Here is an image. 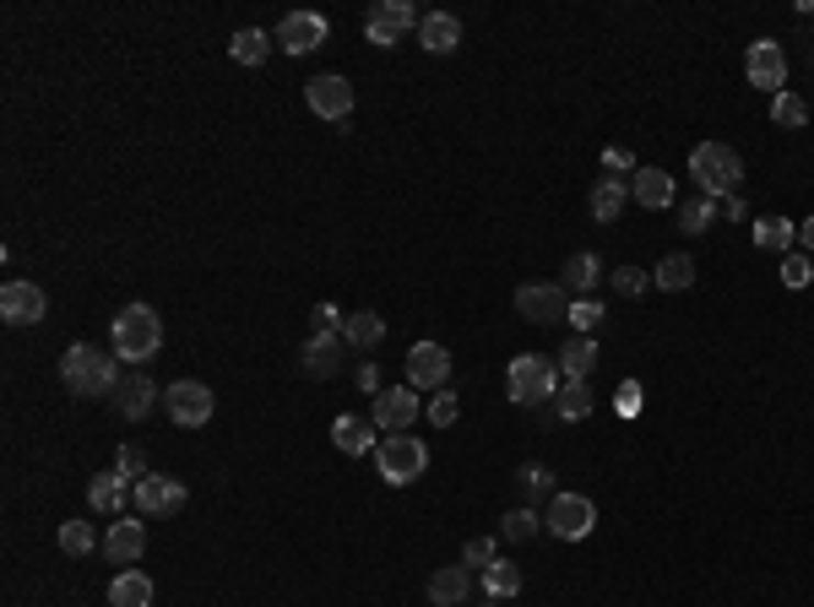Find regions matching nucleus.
<instances>
[{
	"instance_id": "1",
	"label": "nucleus",
	"mask_w": 814,
	"mask_h": 607,
	"mask_svg": "<svg viewBox=\"0 0 814 607\" xmlns=\"http://www.w3.org/2000/svg\"><path fill=\"white\" fill-rule=\"evenodd\" d=\"M60 380H66L71 396H114V385H120L125 374H120V358H114V352L71 342L60 352Z\"/></svg>"
},
{
	"instance_id": "2",
	"label": "nucleus",
	"mask_w": 814,
	"mask_h": 607,
	"mask_svg": "<svg viewBox=\"0 0 814 607\" xmlns=\"http://www.w3.org/2000/svg\"><path fill=\"white\" fill-rule=\"evenodd\" d=\"M109 342H114V358L120 363H147L158 347H164V321L153 304H125L109 326Z\"/></svg>"
},
{
	"instance_id": "3",
	"label": "nucleus",
	"mask_w": 814,
	"mask_h": 607,
	"mask_svg": "<svg viewBox=\"0 0 814 607\" xmlns=\"http://www.w3.org/2000/svg\"><path fill=\"white\" fill-rule=\"evenodd\" d=\"M565 385V374H559V363L554 358H543V352H522V358H511V369H505V391H511V402L516 407H538V402H554V391Z\"/></svg>"
},
{
	"instance_id": "4",
	"label": "nucleus",
	"mask_w": 814,
	"mask_h": 607,
	"mask_svg": "<svg viewBox=\"0 0 814 607\" xmlns=\"http://www.w3.org/2000/svg\"><path fill=\"white\" fill-rule=\"evenodd\" d=\"M375 467H380V483L408 488V483H419L430 472V445L419 434H386L375 445Z\"/></svg>"
},
{
	"instance_id": "5",
	"label": "nucleus",
	"mask_w": 814,
	"mask_h": 607,
	"mask_svg": "<svg viewBox=\"0 0 814 607\" xmlns=\"http://www.w3.org/2000/svg\"><path fill=\"white\" fill-rule=\"evenodd\" d=\"M690 173H695V184H701V195H712V201H727V195H738V179H744V158L727 147V142H701L695 153H690Z\"/></svg>"
},
{
	"instance_id": "6",
	"label": "nucleus",
	"mask_w": 814,
	"mask_h": 607,
	"mask_svg": "<svg viewBox=\"0 0 814 607\" xmlns=\"http://www.w3.org/2000/svg\"><path fill=\"white\" fill-rule=\"evenodd\" d=\"M592 526H598V505L587 494H554L543 510V531H554L559 542H581L592 537Z\"/></svg>"
},
{
	"instance_id": "7",
	"label": "nucleus",
	"mask_w": 814,
	"mask_h": 607,
	"mask_svg": "<svg viewBox=\"0 0 814 607\" xmlns=\"http://www.w3.org/2000/svg\"><path fill=\"white\" fill-rule=\"evenodd\" d=\"M164 413H169V424H180V429H207V418L218 413V396H212L201 380H175V385L164 391Z\"/></svg>"
},
{
	"instance_id": "8",
	"label": "nucleus",
	"mask_w": 814,
	"mask_h": 607,
	"mask_svg": "<svg viewBox=\"0 0 814 607\" xmlns=\"http://www.w3.org/2000/svg\"><path fill=\"white\" fill-rule=\"evenodd\" d=\"M419 11L408 5V0H375L369 5V16H364V38L375 44V49H391L402 33H419Z\"/></svg>"
},
{
	"instance_id": "9",
	"label": "nucleus",
	"mask_w": 814,
	"mask_h": 607,
	"mask_svg": "<svg viewBox=\"0 0 814 607\" xmlns=\"http://www.w3.org/2000/svg\"><path fill=\"white\" fill-rule=\"evenodd\" d=\"M516 315L533 326H559L570 321V293L559 282H522L516 288Z\"/></svg>"
},
{
	"instance_id": "10",
	"label": "nucleus",
	"mask_w": 814,
	"mask_h": 607,
	"mask_svg": "<svg viewBox=\"0 0 814 607\" xmlns=\"http://www.w3.org/2000/svg\"><path fill=\"white\" fill-rule=\"evenodd\" d=\"M304 103L321 114V120H332L337 131H348V120H354V82L348 77H310L304 82Z\"/></svg>"
},
{
	"instance_id": "11",
	"label": "nucleus",
	"mask_w": 814,
	"mask_h": 607,
	"mask_svg": "<svg viewBox=\"0 0 814 607\" xmlns=\"http://www.w3.org/2000/svg\"><path fill=\"white\" fill-rule=\"evenodd\" d=\"M326 33H332V22H326L321 11H288V16L277 22L271 44H277L282 55H310V49L326 44Z\"/></svg>"
},
{
	"instance_id": "12",
	"label": "nucleus",
	"mask_w": 814,
	"mask_h": 607,
	"mask_svg": "<svg viewBox=\"0 0 814 607\" xmlns=\"http://www.w3.org/2000/svg\"><path fill=\"white\" fill-rule=\"evenodd\" d=\"M419 413H424V402H419V391L413 385H386L380 396H375V413H369V424L380 434H408L419 424Z\"/></svg>"
},
{
	"instance_id": "13",
	"label": "nucleus",
	"mask_w": 814,
	"mask_h": 607,
	"mask_svg": "<svg viewBox=\"0 0 814 607\" xmlns=\"http://www.w3.org/2000/svg\"><path fill=\"white\" fill-rule=\"evenodd\" d=\"M185 483L180 477H169V472H147L142 483H136V494H131V505H136V516L158 520V516H175V510H185Z\"/></svg>"
},
{
	"instance_id": "14",
	"label": "nucleus",
	"mask_w": 814,
	"mask_h": 607,
	"mask_svg": "<svg viewBox=\"0 0 814 607\" xmlns=\"http://www.w3.org/2000/svg\"><path fill=\"white\" fill-rule=\"evenodd\" d=\"M744 77L749 87H760V92H788V55H782V44H771V38H755L749 44V55H744Z\"/></svg>"
},
{
	"instance_id": "15",
	"label": "nucleus",
	"mask_w": 814,
	"mask_h": 607,
	"mask_svg": "<svg viewBox=\"0 0 814 607\" xmlns=\"http://www.w3.org/2000/svg\"><path fill=\"white\" fill-rule=\"evenodd\" d=\"M49 315V299L38 282H5L0 288V321L5 326H38Z\"/></svg>"
},
{
	"instance_id": "16",
	"label": "nucleus",
	"mask_w": 814,
	"mask_h": 607,
	"mask_svg": "<svg viewBox=\"0 0 814 607\" xmlns=\"http://www.w3.org/2000/svg\"><path fill=\"white\" fill-rule=\"evenodd\" d=\"M451 380V352L441 342H413L408 347V385L413 391H441Z\"/></svg>"
},
{
	"instance_id": "17",
	"label": "nucleus",
	"mask_w": 814,
	"mask_h": 607,
	"mask_svg": "<svg viewBox=\"0 0 814 607\" xmlns=\"http://www.w3.org/2000/svg\"><path fill=\"white\" fill-rule=\"evenodd\" d=\"M343 331H310V342L299 347V369L304 380H332L343 369Z\"/></svg>"
},
{
	"instance_id": "18",
	"label": "nucleus",
	"mask_w": 814,
	"mask_h": 607,
	"mask_svg": "<svg viewBox=\"0 0 814 607\" xmlns=\"http://www.w3.org/2000/svg\"><path fill=\"white\" fill-rule=\"evenodd\" d=\"M153 407H158V385H153L147 374H125V380L114 385V413H120V418L142 424Z\"/></svg>"
},
{
	"instance_id": "19",
	"label": "nucleus",
	"mask_w": 814,
	"mask_h": 607,
	"mask_svg": "<svg viewBox=\"0 0 814 607\" xmlns=\"http://www.w3.org/2000/svg\"><path fill=\"white\" fill-rule=\"evenodd\" d=\"M424 597H430V607H461L467 597H472V570H467V564L435 570L430 586H424Z\"/></svg>"
},
{
	"instance_id": "20",
	"label": "nucleus",
	"mask_w": 814,
	"mask_h": 607,
	"mask_svg": "<svg viewBox=\"0 0 814 607\" xmlns=\"http://www.w3.org/2000/svg\"><path fill=\"white\" fill-rule=\"evenodd\" d=\"M131 477H120V472H98V477H88V510H98V516H120L125 505H131Z\"/></svg>"
},
{
	"instance_id": "21",
	"label": "nucleus",
	"mask_w": 814,
	"mask_h": 607,
	"mask_svg": "<svg viewBox=\"0 0 814 607\" xmlns=\"http://www.w3.org/2000/svg\"><path fill=\"white\" fill-rule=\"evenodd\" d=\"M142 548H147V526L142 520H114L109 537H103V559L109 564H136Z\"/></svg>"
},
{
	"instance_id": "22",
	"label": "nucleus",
	"mask_w": 814,
	"mask_h": 607,
	"mask_svg": "<svg viewBox=\"0 0 814 607\" xmlns=\"http://www.w3.org/2000/svg\"><path fill=\"white\" fill-rule=\"evenodd\" d=\"M631 201H640V206H651V212L673 206V173H668V169H657V164L635 169V179H631Z\"/></svg>"
},
{
	"instance_id": "23",
	"label": "nucleus",
	"mask_w": 814,
	"mask_h": 607,
	"mask_svg": "<svg viewBox=\"0 0 814 607\" xmlns=\"http://www.w3.org/2000/svg\"><path fill=\"white\" fill-rule=\"evenodd\" d=\"M375 434H380V429H375L369 418H359V413H343V418L332 424V445H337L343 456H375V445H380Z\"/></svg>"
},
{
	"instance_id": "24",
	"label": "nucleus",
	"mask_w": 814,
	"mask_h": 607,
	"mask_svg": "<svg viewBox=\"0 0 814 607\" xmlns=\"http://www.w3.org/2000/svg\"><path fill=\"white\" fill-rule=\"evenodd\" d=\"M625 201H631V179H620V173H603V179L592 184V217H598V223H620Z\"/></svg>"
},
{
	"instance_id": "25",
	"label": "nucleus",
	"mask_w": 814,
	"mask_h": 607,
	"mask_svg": "<svg viewBox=\"0 0 814 607\" xmlns=\"http://www.w3.org/2000/svg\"><path fill=\"white\" fill-rule=\"evenodd\" d=\"M419 44H424L430 55H451L456 44H461V22H456L451 11H430V16L419 22Z\"/></svg>"
},
{
	"instance_id": "26",
	"label": "nucleus",
	"mask_w": 814,
	"mask_h": 607,
	"mask_svg": "<svg viewBox=\"0 0 814 607\" xmlns=\"http://www.w3.org/2000/svg\"><path fill=\"white\" fill-rule=\"evenodd\" d=\"M109 607H153V575L147 570H120L109 581Z\"/></svg>"
},
{
	"instance_id": "27",
	"label": "nucleus",
	"mask_w": 814,
	"mask_h": 607,
	"mask_svg": "<svg viewBox=\"0 0 814 607\" xmlns=\"http://www.w3.org/2000/svg\"><path fill=\"white\" fill-rule=\"evenodd\" d=\"M598 277H603V260L592 256V250H581V256H570L565 266H559V288L565 293H598Z\"/></svg>"
},
{
	"instance_id": "28",
	"label": "nucleus",
	"mask_w": 814,
	"mask_h": 607,
	"mask_svg": "<svg viewBox=\"0 0 814 607\" xmlns=\"http://www.w3.org/2000/svg\"><path fill=\"white\" fill-rule=\"evenodd\" d=\"M592 407H598V396H592L587 380H565V385L554 391V418H565V424H581Z\"/></svg>"
},
{
	"instance_id": "29",
	"label": "nucleus",
	"mask_w": 814,
	"mask_h": 607,
	"mask_svg": "<svg viewBox=\"0 0 814 607\" xmlns=\"http://www.w3.org/2000/svg\"><path fill=\"white\" fill-rule=\"evenodd\" d=\"M793 239H799V223H793V217H755V245H760V250L788 256Z\"/></svg>"
},
{
	"instance_id": "30",
	"label": "nucleus",
	"mask_w": 814,
	"mask_h": 607,
	"mask_svg": "<svg viewBox=\"0 0 814 607\" xmlns=\"http://www.w3.org/2000/svg\"><path fill=\"white\" fill-rule=\"evenodd\" d=\"M522 592V570L511 564V559H494L489 570H483V597L489 603H511Z\"/></svg>"
},
{
	"instance_id": "31",
	"label": "nucleus",
	"mask_w": 814,
	"mask_h": 607,
	"mask_svg": "<svg viewBox=\"0 0 814 607\" xmlns=\"http://www.w3.org/2000/svg\"><path fill=\"white\" fill-rule=\"evenodd\" d=\"M592 363H598V342L592 337H570V342L559 347V374L565 380H587Z\"/></svg>"
},
{
	"instance_id": "32",
	"label": "nucleus",
	"mask_w": 814,
	"mask_h": 607,
	"mask_svg": "<svg viewBox=\"0 0 814 607\" xmlns=\"http://www.w3.org/2000/svg\"><path fill=\"white\" fill-rule=\"evenodd\" d=\"M271 49H277V44H271V33H261V27H239V33L228 38V55H234L239 66H261Z\"/></svg>"
},
{
	"instance_id": "33",
	"label": "nucleus",
	"mask_w": 814,
	"mask_h": 607,
	"mask_svg": "<svg viewBox=\"0 0 814 607\" xmlns=\"http://www.w3.org/2000/svg\"><path fill=\"white\" fill-rule=\"evenodd\" d=\"M386 337V321L375 315V310H354L348 321H343V342L348 347H380Z\"/></svg>"
},
{
	"instance_id": "34",
	"label": "nucleus",
	"mask_w": 814,
	"mask_h": 607,
	"mask_svg": "<svg viewBox=\"0 0 814 607\" xmlns=\"http://www.w3.org/2000/svg\"><path fill=\"white\" fill-rule=\"evenodd\" d=\"M651 282H657L662 293H684V288L695 282V260L690 256H662L657 260V271H651Z\"/></svg>"
},
{
	"instance_id": "35",
	"label": "nucleus",
	"mask_w": 814,
	"mask_h": 607,
	"mask_svg": "<svg viewBox=\"0 0 814 607\" xmlns=\"http://www.w3.org/2000/svg\"><path fill=\"white\" fill-rule=\"evenodd\" d=\"M771 125L804 131V125H810V103H804L799 92H777V98H771Z\"/></svg>"
},
{
	"instance_id": "36",
	"label": "nucleus",
	"mask_w": 814,
	"mask_h": 607,
	"mask_svg": "<svg viewBox=\"0 0 814 607\" xmlns=\"http://www.w3.org/2000/svg\"><path fill=\"white\" fill-rule=\"evenodd\" d=\"M712 217H717V201H712V195H695V201H684V206H679V217H673V223H679L684 234H706V228H712Z\"/></svg>"
},
{
	"instance_id": "37",
	"label": "nucleus",
	"mask_w": 814,
	"mask_h": 607,
	"mask_svg": "<svg viewBox=\"0 0 814 607\" xmlns=\"http://www.w3.org/2000/svg\"><path fill=\"white\" fill-rule=\"evenodd\" d=\"M500 531H505L511 542H527V537H538V531H543V516L533 510V505H516V510H505V516H500Z\"/></svg>"
},
{
	"instance_id": "38",
	"label": "nucleus",
	"mask_w": 814,
	"mask_h": 607,
	"mask_svg": "<svg viewBox=\"0 0 814 607\" xmlns=\"http://www.w3.org/2000/svg\"><path fill=\"white\" fill-rule=\"evenodd\" d=\"M570 326L587 337V331H598L603 326V304L592 299V293H581V299H570Z\"/></svg>"
},
{
	"instance_id": "39",
	"label": "nucleus",
	"mask_w": 814,
	"mask_h": 607,
	"mask_svg": "<svg viewBox=\"0 0 814 607\" xmlns=\"http://www.w3.org/2000/svg\"><path fill=\"white\" fill-rule=\"evenodd\" d=\"M782 282L799 293V288H810L814 282V256H804V250H788L782 256Z\"/></svg>"
},
{
	"instance_id": "40",
	"label": "nucleus",
	"mask_w": 814,
	"mask_h": 607,
	"mask_svg": "<svg viewBox=\"0 0 814 607\" xmlns=\"http://www.w3.org/2000/svg\"><path fill=\"white\" fill-rule=\"evenodd\" d=\"M494 559H500L494 537H467V548H461V564H467V570H478V575H483Z\"/></svg>"
},
{
	"instance_id": "41",
	"label": "nucleus",
	"mask_w": 814,
	"mask_h": 607,
	"mask_svg": "<svg viewBox=\"0 0 814 607\" xmlns=\"http://www.w3.org/2000/svg\"><path fill=\"white\" fill-rule=\"evenodd\" d=\"M92 542H98V537H92V526H88V520H66V526H60V548H66L71 559H82V553H92Z\"/></svg>"
},
{
	"instance_id": "42",
	"label": "nucleus",
	"mask_w": 814,
	"mask_h": 607,
	"mask_svg": "<svg viewBox=\"0 0 814 607\" xmlns=\"http://www.w3.org/2000/svg\"><path fill=\"white\" fill-rule=\"evenodd\" d=\"M609 282H614V293H625V299H640V293L651 288V277H646L640 266H614V277H609Z\"/></svg>"
},
{
	"instance_id": "43",
	"label": "nucleus",
	"mask_w": 814,
	"mask_h": 607,
	"mask_svg": "<svg viewBox=\"0 0 814 607\" xmlns=\"http://www.w3.org/2000/svg\"><path fill=\"white\" fill-rule=\"evenodd\" d=\"M456 413H461L456 391H435V402H430V424H435V429H451Z\"/></svg>"
},
{
	"instance_id": "44",
	"label": "nucleus",
	"mask_w": 814,
	"mask_h": 607,
	"mask_svg": "<svg viewBox=\"0 0 814 607\" xmlns=\"http://www.w3.org/2000/svg\"><path fill=\"white\" fill-rule=\"evenodd\" d=\"M114 472H120V477H136V483H142V477H147V456H142L136 445H120V456H114Z\"/></svg>"
},
{
	"instance_id": "45",
	"label": "nucleus",
	"mask_w": 814,
	"mask_h": 607,
	"mask_svg": "<svg viewBox=\"0 0 814 607\" xmlns=\"http://www.w3.org/2000/svg\"><path fill=\"white\" fill-rule=\"evenodd\" d=\"M640 402H646V391H640V380H625V385H620V396H614V407H620V418H635V413H640Z\"/></svg>"
},
{
	"instance_id": "46",
	"label": "nucleus",
	"mask_w": 814,
	"mask_h": 607,
	"mask_svg": "<svg viewBox=\"0 0 814 607\" xmlns=\"http://www.w3.org/2000/svg\"><path fill=\"white\" fill-rule=\"evenodd\" d=\"M522 483H527L533 494H548V499H554V472L538 467V461H533V467H522Z\"/></svg>"
},
{
	"instance_id": "47",
	"label": "nucleus",
	"mask_w": 814,
	"mask_h": 607,
	"mask_svg": "<svg viewBox=\"0 0 814 607\" xmlns=\"http://www.w3.org/2000/svg\"><path fill=\"white\" fill-rule=\"evenodd\" d=\"M354 385H359L369 402H375V396L386 391V385H380V369H375V363H359V369H354Z\"/></svg>"
},
{
	"instance_id": "48",
	"label": "nucleus",
	"mask_w": 814,
	"mask_h": 607,
	"mask_svg": "<svg viewBox=\"0 0 814 607\" xmlns=\"http://www.w3.org/2000/svg\"><path fill=\"white\" fill-rule=\"evenodd\" d=\"M343 321H348V315H343L337 304H315V331H343Z\"/></svg>"
},
{
	"instance_id": "49",
	"label": "nucleus",
	"mask_w": 814,
	"mask_h": 607,
	"mask_svg": "<svg viewBox=\"0 0 814 607\" xmlns=\"http://www.w3.org/2000/svg\"><path fill=\"white\" fill-rule=\"evenodd\" d=\"M603 164H609V169H614V173H635V169H640V164H635V153H631V147H609V153H603Z\"/></svg>"
},
{
	"instance_id": "50",
	"label": "nucleus",
	"mask_w": 814,
	"mask_h": 607,
	"mask_svg": "<svg viewBox=\"0 0 814 607\" xmlns=\"http://www.w3.org/2000/svg\"><path fill=\"white\" fill-rule=\"evenodd\" d=\"M723 217H727V223H738V217H749V206H744V195H727V201H723Z\"/></svg>"
},
{
	"instance_id": "51",
	"label": "nucleus",
	"mask_w": 814,
	"mask_h": 607,
	"mask_svg": "<svg viewBox=\"0 0 814 607\" xmlns=\"http://www.w3.org/2000/svg\"><path fill=\"white\" fill-rule=\"evenodd\" d=\"M799 245H804V256H814V217L799 223Z\"/></svg>"
}]
</instances>
